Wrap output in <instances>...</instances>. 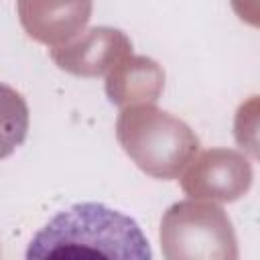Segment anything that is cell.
Masks as SVG:
<instances>
[{"label": "cell", "mask_w": 260, "mask_h": 260, "mask_svg": "<svg viewBox=\"0 0 260 260\" xmlns=\"http://www.w3.org/2000/svg\"><path fill=\"white\" fill-rule=\"evenodd\" d=\"M24 260H152V250L134 217L100 201H81L32 236Z\"/></svg>", "instance_id": "cell-1"}, {"label": "cell", "mask_w": 260, "mask_h": 260, "mask_svg": "<svg viewBox=\"0 0 260 260\" xmlns=\"http://www.w3.org/2000/svg\"><path fill=\"white\" fill-rule=\"evenodd\" d=\"M28 132V108L24 98L0 83V158L22 144Z\"/></svg>", "instance_id": "cell-2"}]
</instances>
